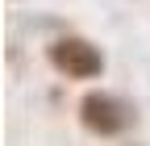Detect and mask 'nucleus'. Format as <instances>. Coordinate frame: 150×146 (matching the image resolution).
Masks as SVG:
<instances>
[{
    "label": "nucleus",
    "mask_w": 150,
    "mask_h": 146,
    "mask_svg": "<svg viewBox=\"0 0 150 146\" xmlns=\"http://www.w3.org/2000/svg\"><path fill=\"white\" fill-rule=\"evenodd\" d=\"M46 63L59 71L63 79H79V84H88V79H100L104 75V50L92 42V38H83V33H59V38H50L46 42Z\"/></svg>",
    "instance_id": "f257e3e1"
},
{
    "label": "nucleus",
    "mask_w": 150,
    "mask_h": 146,
    "mask_svg": "<svg viewBox=\"0 0 150 146\" xmlns=\"http://www.w3.org/2000/svg\"><path fill=\"white\" fill-rule=\"evenodd\" d=\"M75 113H79V125L88 134H96V138H121L138 121L134 104L125 96H117V92H108V88H88L79 96V108Z\"/></svg>",
    "instance_id": "f03ea898"
}]
</instances>
